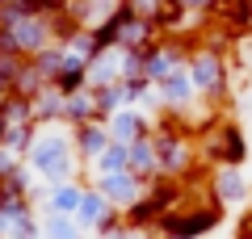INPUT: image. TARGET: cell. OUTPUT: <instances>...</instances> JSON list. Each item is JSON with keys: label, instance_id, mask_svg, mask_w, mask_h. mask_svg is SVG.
<instances>
[{"label": "cell", "instance_id": "cell-8", "mask_svg": "<svg viewBox=\"0 0 252 239\" xmlns=\"http://www.w3.org/2000/svg\"><path fill=\"white\" fill-rule=\"evenodd\" d=\"M51 89L59 92L63 101H67V97H76V92L84 89V63H80V59H67V63H63V71L51 80Z\"/></svg>", "mask_w": 252, "mask_h": 239}, {"label": "cell", "instance_id": "cell-12", "mask_svg": "<svg viewBox=\"0 0 252 239\" xmlns=\"http://www.w3.org/2000/svg\"><path fill=\"white\" fill-rule=\"evenodd\" d=\"M30 147H34V122H13L9 139H4V151L21 155V151H30Z\"/></svg>", "mask_w": 252, "mask_h": 239}, {"label": "cell", "instance_id": "cell-13", "mask_svg": "<svg viewBox=\"0 0 252 239\" xmlns=\"http://www.w3.org/2000/svg\"><path fill=\"white\" fill-rule=\"evenodd\" d=\"M80 189H72V185H59V189H55V193H51V210L55 214H76V210H80Z\"/></svg>", "mask_w": 252, "mask_h": 239}, {"label": "cell", "instance_id": "cell-15", "mask_svg": "<svg viewBox=\"0 0 252 239\" xmlns=\"http://www.w3.org/2000/svg\"><path fill=\"white\" fill-rule=\"evenodd\" d=\"M235 239H252V214H244V218H240V231H235Z\"/></svg>", "mask_w": 252, "mask_h": 239}, {"label": "cell", "instance_id": "cell-14", "mask_svg": "<svg viewBox=\"0 0 252 239\" xmlns=\"http://www.w3.org/2000/svg\"><path fill=\"white\" fill-rule=\"evenodd\" d=\"M42 227H46V239H80V227H76V222H67L63 214H51Z\"/></svg>", "mask_w": 252, "mask_h": 239}, {"label": "cell", "instance_id": "cell-6", "mask_svg": "<svg viewBox=\"0 0 252 239\" xmlns=\"http://www.w3.org/2000/svg\"><path fill=\"white\" fill-rule=\"evenodd\" d=\"M109 134H114V143H139L147 134V122L139 114H114L109 118Z\"/></svg>", "mask_w": 252, "mask_h": 239}, {"label": "cell", "instance_id": "cell-2", "mask_svg": "<svg viewBox=\"0 0 252 239\" xmlns=\"http://www.w3.org/2000/svg\"><path fill=\"white\" fill-rule=\"evenodd\" d=\"M30 159H34L38 172H46V177L59 180V185H63V177L72 172V155H67V143H63V139H42V143H34Z\"/></svg>", "mask_w": 252, "mask_h": 239}, {"label": "cell", "instance_id": "cell-3", "mask_svg": "<svg viewBox=\"0 0 252 239\" xmlns=\"http://www.w3.org/2000/svg\"><path fill=\"white\" fill-rule=\"evenodd\" d=\"M189 80H193V89L210 92V97H223V80H227L223 59H219V55H210V51H202L198 59H193V71H189Z\"/></svg>", "mask_w": 252, "mask_h": 239}, {"label": "cell", "instance_id": "cell-7", "mask_svg": "<svg viewBox=\"0 0 252 239\" xmlns=\"http://www.w3.org/2000/svg\"><path fill=\"white\" fill-rule=\"evenodd\" d=\"M101 218H109V197L101 193H84L80 197V210H76V227H97Z\"/></svg>", "mask_w": 252, "mask_h": 239}, {"label": "cell", "instance_id": "cell-10", "mask_svg": "<svg viewBox=\"0 0 252 239\" xmlns=\"http://www.w3.org/2000/svg\"><path fill=\"white\" fill-rule=\"evenodd\" d=\"M126 164H130V143H109V151L97 159L101 177H109V172H126Z\"/></svg>", "mask_w": 252, "mask_h": 239}, {"label": "cell", "instance_id": "cell-4", "mask_svg": "<svg viewBox=\"0 0 252 239\" xmlns=\"http://www.w3.org/2000/svg\"><path fill=\"white\" fill-rule=\"evenodd\" d=\"M143 185H147V180L135 177V172H109V177L97 180V189L109 197V202H118V206H135L139 193H143Z\"/></svg>", "mask_w": 252, "mask_h": 239}, {"label": "cell", "instance_id": "cell-9", "mask_svg": "<svg viewBox=\"0 0 252 239\" xmlns=\"http://www.w3.org/2000/svg\"><path fill=\"white\" fill-rule=\"evenodd\" d=\"M244 193H248V185H244V177L235 168H219L215 172V197L219 202H244Z\"/></svg>", "mask_w": 252, "mask_h": 239}, {"label": "cell", "instance_id": "cell-1", "mask_svg": "<svg viewBox=\"0 0 252 239\" xmlns=\"http://www.w3.org/2000/svg\"><path fill=\"white\" fill-rule=\"evenodd\" d=\"M244 155H248V143H244V130L231 122L219 126L215 139H206V159H219L223 168H240Z\"/></svg>", "mask_w": 252, "mask_h": 239}, {"label": "cell", "instance_id": "cell-5", "mask_svg": "<svg viewBox=\"0 0 252 239\" xmlns=\"http://www.w3.org/2000/svg\"><path fill=\"white\" fill-rule=\"evenodd\" d=\"M76 139H80V155H84V159H101V155L109 151V143H114V134H109L105 126L89 122V126H80Z\"/></svg>", "mask_w": 252, "mask_h": 239}, {"label": "cell", "instance_id": "cell-11", "mask_svg": "<svg viewBox=\"0 0 252 239\" xmlns=\"http://www.w3.org/2000/svg\"><path fill=\"white\" fill-rule=\"evenodd\" d=\"M160 92H164V101H168V105H181V101L193 92V80L181 76V71H172V76H164V80H160Z\"/></svg>", "mask_w": 252, "mask_h": 239}]
</instances>
